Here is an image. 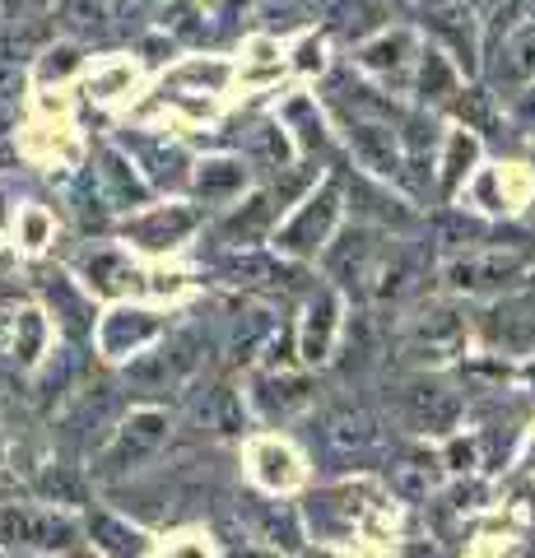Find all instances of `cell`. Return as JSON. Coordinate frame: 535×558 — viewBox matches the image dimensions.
Instances as JSON below:
<instances>
[{"label":"cell","mask_w":535,"mask_h":558,"mask_svg":"<svg viewBox=\"0 0 535 558\" xmlns=\"http://www.w3.org/2000/svg\"><path fill=\"white\" fill-rule=\"evenodd\" d=\"M38 289H42V299H51V307H57V326H61V336L71 340V344H84V340H94V299L84 293L80 279H71L65 270H38Z\"/></svg>","instance_id":"cell-13"},{"label":"cell","mask_w":535,"mask_h":558,"mask_svg":"<svg viewBox=\"0 0 535 558\" xmlns=\"http://www.w3.org/2000/svg\"><path fill=\"white\" fill-rule=\"evenodd\" d=\"M0 336H5V326H0Z\"/></svg>","instance_id":"cell-35"},{"label":"cell","mask_w":535,"mask_h":558,"mask_svg":"<svg viewBox=\"0 0 535 558\" xmlns=\"http://www.w3.org/2000/svg\"><path fill=\"white\" fill-rule=\"evenodd\" d=\"M516 117H522L526 126H535V84H526L522 98H516Z\"/></svg>","instance_id":"cell-32"},{"label":"cell","mask_w":535,"mask_h":558,"mask_svg":"<svg viewBox=\"0 0 535 558\" xmlns=\"http://www.w3.org/2000/svg\"><path fill=\"white\" fill-rule=\"evenodd\" d=\"M80 65H84V47L80 43H51V47H42V57H38V80H65Z\"/></svg>","instance_id":"cell-28"},{"label":"cell","mask_w":535,"mask_h":558,"mask_svg":"<svg viewBox=\"0 0 535 558\" xmlns=\"http://www.w3.org/2000/svg\"><path fill=\"white\" fill-rule=\"evenodd\" d=\"M168 438H172V414L168 410H159V405L131 410L94 457V480H122V475H131V470H141L145 461L159 457Z\"/></svg>","instance_id":"cell-2"},{"label":"cell","mask_w":535,"mask_h":558,"mask_svg":"<svg viewBox=\"0 0 535 558\" xmlns=\"http://www.w3.org/2000/svg\"><path fill=\"white\" fill-rule=\"evenodd\" d=\"M457 89H461V65L447 57L442 47L424 43L420 70H414V98H420L424 108H447V102L457 98Z\"/></svg>","instance_id":"cell-18"},{"label":"cell","mask_w":535,"mask_h":558,"mask_svg":"<svg viewBox=\"0 0 535 558\" xmlns=\"http://www.w3.org/2000/svg\"><path fill=\"white\" fill-rule=\"evenodd\" d=\"M275 121L289 131L293 149L299 154H321L326 149V117H321V102L313 94H293L280 102V112H275Z\"/></svg>","instance_id":"cell-20"},{"label":"cell","mask_w":535,"mask_h":558,"mask_svg":"<svg viewBox=\"0 0 535 558\" xmlns=\"http://www.w3.org/2000/svg\"><path fill=\"white\" fill-rule=\"evenodd\" d=\"M98 349H102V359H135L145 344H154L163 336V317L159 312H149V307H112L108 317L98 322Z\"/></svg>","instance_id":"cell-12"},{"label":"cell","mask_w":535,"mask_h":558,"mask_svg":"<svg viewBox=\"0 0 535 558\" xmlns=\"http://www.w3.org/2000/svg\"><path fill=\"white\" fill-rule=\"evenodd\" d=\"M57 0H0V24H42Z\"/></svg>","instance_id":"cell-30"},{"label":"cell","mask_w":535,"mask_h":558,"mask_svg":"<svg viewBox=\"0 0 535 558\" xmlns=\"http://www.w3.org/2000/svg\"><path fill=\"white\" fill-rule=\"evenodd\" d=\"M420 33L410 24H387L382 33L358 43L354 65L364 70L368 80H377V89L387 94H414V70H420Z\"/></svg>","instance_id":"cell-4"},{"label":"cell","mask_w":535,"mask_h":558,"mask_svg":"<svg viewBox=\"0 0 535 558\" xmlns=\"http://www.w3.org/2000/svg\"><path fill=\"white\" fill-rule=\"evenodd\" d=\"M526 266L531 256L516 247H471L442 266V284L452 293H498V289L508 293L522 284Z\"/></svg>","instance_id":"cell-5"},{"label":"cell","mask_w":535,"mask_h":558,"mask_svg":"<svg viewBox=\"0 0 535 558\" xmlns=\"http://www.w3.org/2000/svg\"><path fill=\"white\" fill-rule=\"evenodd\" d=\"M28 558H38V554H28Z\"/></svg>","instance_id":"cell-36"},{"label":"cell","mask_w":535,"mask_h":558,"mask_svg":"<svg viewBox=\"0 0 535 558\" xmlns=\"http://www.w3.org/2000/svg\"><path fill=\"white\" fill-rule=\"evenodd\" d=\"M479 154H485V145H479V135L475 131H465V126H452L442 135V172H438V191H442V201H457L465 182L475 178V168H479Z\"/></svg>","instance_id":"cell-16"},{"label":"cell","mask_w":535,"mask_h":558,"mask_svg":"<svg viewBox=\"0 0 535 558\" xmlns=\"http://www.w3.org/2000/svg\"><path fill=\"white\" fill-rule=\"evenodd\" d=\"M98 182H102V196L112 201V209H145V201H149V182L135 172V163H131V154H122V149H102L98 154Z\"/></svg>","instance_id":"cell-17"},{"label":"cell","mask_w":535,"mask_h":558,"mask_svg":"<svg viewBox=\"0 0 535 558\" xmlns=\"http://www.w3.org/2000/svg\"><path fill=\"white\" fill-rule=\"evenodd\" d=\"M0 545L57 558L80 549V526L75 517H65L57 508H38V502H0Z\"/></svg>","instance_id":"cell-3"},{"label":"cell","mask_w":535,"mask_h":558,"mask_svg":"<svg viewBox=\"0 0 535 558\" xmlns=\"http://www.w3.org/2000/svg\"><path fill=\"white\" fill-rule=\"evenodd\" d=\"M47 238H51V219H47V209L24 205V209H20V242H24L28 252H42V247H47Z\"/></svg>","instance_id":"cell-29"},{"label":"cell","mask_w":535,"mask_h":558,"mask_svg":"<svg viewBox=\"0 0 535 558\" xmlns=\"http://www.w3.org/2000/svg\"><path fill=\"white\" fill-rule=\"evenodd\" d=\"M489 57H503V80H512V84H535V20H526V24H516L503 43H498Z\"/></svg>","instance_id":"cell-22"},{"label":"cell","mask_w":535,"mask_h":558,"mask_svg":"<svg viewBox=\"0 0 535 558\" xmlns=\"http://www.w3.org/2000/svg\"><path fill=\"white\" fill-rule=\"evenodd\" d=\"M326 28L344 33V38H373V33L387 28V0H317Z\"/></svg>","instance_id":"cell-19"},{"label":"cell","mask_w":535,"mask_h":558,"mask_svg":"<svg viewBox=\"0 0 535 558\" xmlns=\"http://www.w3.org/2000/svg\"><path fill=\"white\" fill-rule=\"evenodd\" d=\"M522 465H531V470H535V438H531V442H526V451H522Z\"/></svg>","instance_id":"cell-33"},{"label":"cell","mask_w":535,"mask_h":558,"mask_svg":"<svg viewBox=\"0 0 535 558\" xmlns=\"http://www.w3.org/2000/svg\"><path fill=\"white\" fill-rule=\"evenodd\" d=\"M252 186L247 159H233V154H219V159H200L192 163V196L210 209V205H233L243 201Z\"/></svg>","instance_id":"cell-14"},{"label":"cell","mask_w":535,"mask_h":558,"mask_svg":"<svg viewBox=\"0 0 535 558\" xmlns=\"http://www.w3.org/2000/svg\"><path fill=\"white\" fill-rule=\"evenodd\" d=\"M461 396L447 387V381L428 377V373H414L405 387H401V418L414 433H434V438H452L461 428Z\"/></svg>","instance_id":"cell-9"},{"label":"cell","mask_w":535,"mask_h":558,"mask_svg":"<svg viewBox=\"0 0 535 558\" xmlns=\"http://www.w3.org/2000/svg\"><path fill=\"white\" fill-rule=\"evenodd\" d=\"M42 349H47V317L38 307H28V312H20V322H14V363H20V368H38Z\"/></svg>","instance_id":"cell-27"},{"label":"cell","mask_w":535,"mask_h":558,"mask_svg":"<svg viewBox=\"0 0 535 558\" xmlns=\"http://www.w3.org/2000/svg\"><path fill=\"white\" fill-rule=\"evenodd\" d=\"M256 535L266 539V545H284V549H299L303 545V526H299V512L293 508H280V502H262L256 508Z\"/></svg>","instance_id":"cell-26"},{"label":"cell","mask_w":535,"mask_h":558,"mask_svg":"<svg viewBox=\"0 0 535 558\" xmlns=\"http://www.w3.org/2000/svg\"><path fill=\"white\" fill-rule=\"evenodd\" d=\"M479 340L494 359H535V303L526 293H503L475 317Z\"/></svg>","instance_id":"cell-8"},{"label":"cell","mask_w":535,"mask_h":558,"mask_svg":"<svg viewBox=\"0 0 535 558\" xmlns=\"http://www.w3.org/2000/svg\"><path fill=\"white\" fill-rule=\"evenodd\" d=\"M80 284L94 289V293H108V299H122V293L145 289L141 284V270L126 260V252L117 247H98V252H84L80 260Z\"/></svg>","instance_id":"cell-15"},{"label":"cell","mask_w":535,"mask_h":558,"mask_svg":"<svg viewBox=\"0 0 535 558\" xmlns=\"http://www.w3.org/2000/svg\"><path fill=\"white\" fill-rule=\"evenodd\" d=\"M200 223H205V205L168 201V205H145V209H135V215L122 223V238L131 242V247L163 256V252H178L182 242L200 229Z\"/></svg>","instance_id":"cell-7"},{"label":"cell","mask_w":535,"mask_h":558,"mask_svg":"<svg viewBox=\"0 0 535 558\" xmlns=\"http://www.w3.org/2000/svg\"><path fill=\"white\" fill-rule=\"evenodd\" d=\"M33 488H38L47 502H65V508H84V502H89V488H84V475L75 465H47Z\"/></svg>","instance_id":"cell-25"},{"label":"cell","mask_w":535,"mask_h":558,"mask_svg":"<svg viewBox=\"0 0 535 558\" xmlns=\"http://www.w3.org/2000/svg\"><path fill=\"white\" fill-rule=\"evenodd\" d=\"M465 330H471V322H465L452 303H434V307H424L420 317L405 322L401 349L420 368H428V363H452L465 349Z\"/></svg>","instance_id":"cell-6"},{"label":"cell","mask_w":535,"mask_h":558,"mask_svg":"<svg viewBox=\"0 0 535 558\" xmlns=\"http://www.w3.org/2000/svg\"><path fill=\"white\" fill-rule=\"evenodd\" d=\"M293 65H299V70H326V38H321V33H307V38L299 43V51H293Z\"/></svg>","instance_id":"cell-31"},{"label":"cell","mask_w":535,"mask_h":558,"mask_svg":"<svg viewBox=\"0 0 535 558\" xmlns=\"http://www.w3.org/2000/svg\"><path fill=\"white\" fill-rule=\"evenodd\" d=\"M284 209L275 205L270 191H252V196L243 205H233L229 215H223L215 223V238L223 242L229 252H243V247H262V242L275 238V229H280Z\"/></svg>","instance_id":"cell-11"},{"label":"cell","mask_w":535,"mask_h":558,"mask_svg":"<svg viewBox=\"0 0 535 558\" xmlns=\"http://www.w3.org/2000/svg\"><path fill=\"white\" fill-rule=\"evenodd\" d=\"M447 112H452L465 131H475L479 140L503 126V112H498V102H494V89H485V84H461L457 98L447 102Z\"/></svg>","instance_id":"cell-21"},{"label":"cell","mask_w":535,"mask_h":558,"mask_svg":"<svg viewBox=\"0 0 535 558\" xmlns=\"http://www.w3.org/2000/svg\"><path fill=\"white\" fill-rule=\"evenodd\" d=\"M89 539H94V549H102L108 558H141L145 554V531L126 526V521L112 512L89 517Z\"/></svg>","instance_id":"cell-23"},{"label":"cell","mask_w":535,"mask_h":558,"mask_svg":"<svg viewBox=\"0 0 535 558\" xmlns=\"http://www.w3.org/2000/svg\"><path fill=\"white\" fill-rule=\"evenodd\" d=\"M340 215H344V191L336 182H321L313 196L299 201L284 215V223L275 229V252L284 260H317L326 247H331V238L340 233Z\"/></svg>","instance_id":"cell-1"},{"label":"cell","mask_w":535,"mask_h":558,"mask_svg":"<svg viewBox=\"0 0 535 558\" xmlns=\"http://www.w3.org/2000/svg\"><path fill=\"white\" fill-rule=\"evenodd\" d=\"M57 20L75 38H102L112 28V0H57Z\"/></svg>","instance_id":"cell-24"},{"label":"cell","mask_w":535,"mask_h":558,"mask_svg":"<svg viewBox=\"0 0 535 558\" xmlns=\"http://www.w3.org/2000/svg\"><path fill=\"white\" fill-rule=\"evenodd\" d=\"M340 326H344L340 322V289L336 284H317L313 293H307L299 326H293V336H299V359L307 363V368L331 363Z\"/></svg>","instance_id":"cell-10"},{"label":"cell","mask_w":535,"mask_h":558,"mask_svg":"<svg viewBox=\"0 0 535 558\" xmlns=\"http://www.w3.org/2000/svg\"><path fill=\"white\" fill-rule=\"evenodd\" d=\"M10 223V209H5V196H0V229H5Z\"/></svg>","instance_id":"cell-34"}]
</instances>
